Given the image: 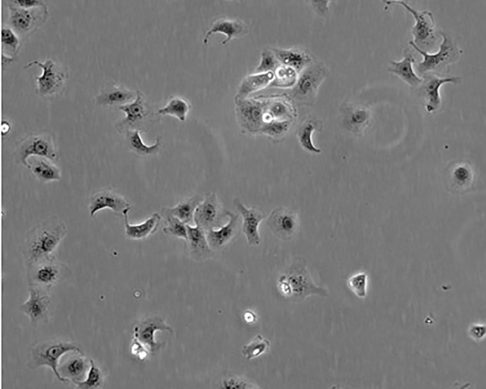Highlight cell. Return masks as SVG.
Masks as SVG:
<instances>
[{"label":"cell","instance_id":"obj_28","mask_svg":"<svg viewBox=\"0 0 486 389\" xmlns=\"http://www.w3.org/2000/svg\"><path fill=\"white\" fill-rule=\"evenodd\" d=\"M168 330L172 333L171 329L158 318L148 319L139 324L135 329V337L144 345L149 346L152 352L158 349V344L154 341V334L156 330Z\"/></svg>","mask_w":486,"mask_h":389},{"label":"cell","instance_id":"obj_4","mask_svg":"<svg viewBox=\"0 0 486 389\" xmlns=\"http://www.w3.org/2000/svg\"><path fill=\"white\" fill-rule=\"evenodd\" d=\"M26 268L29 286L47 292L70 273L68 265L57 260L54 255L38 261Z\"/></svg>","mask_w":486,"mask_h":389},{"label":"cell","instance_id":"obj_42","mask_svg":"<svg viewBox=\"0 0 486 389\" xmlns=\"http://www.w3.org/2000/svg\"><path fill=\"white\" fill-rule=\"evenodd\" d=\"M13 2L24 8H31L45 4L43 1L38 0H17L13 1Z\"/></svg>","mask_w":486,"mask_h":389},{"label":"cell","instance_id":"obj_38","mask_svg":"<svg viewBox=\"0 0 486 389\" xmlns=\"http://www.w3.org/2000/svg\"><path fill=\"white\" fill-rule=\"evenodd\" d=\"M90 367L85 379L76 384L78 388L87 389H95L101 386L103 382L101 370L92 359H89Z\"/></svg>","mask_w":486,"mask_h":389},{"label":"cell","instance_id":"obj_6","mask_svg":"<svg viewBox=\"0 0 486 389\" xmlns=\"http://www.w3.org/2000/svg\"><path fill=\"white\" fill-rule=\"evenodd\" d=\"M328 74L327 67L322 63L310 65L297 78L292 91L296 100L309 104L315 98L318 89Z\"/></svg>","mask_w":486,"mask_h":389},{"label":"cell","instance_id":"obj_7","mask_svg":"<svg viewBox=\"0 0 486 389\" xmlns=\"http://www.w3.org/2000/svg\"><path fill=\"white\" fill-rule=\"evenodd\" d=\"M227 211L224 209L216 194H207L197 206L194 214L193 221L196 226L205 232L222 226Z\"/></svg>","mask_w":486,"mask_h":389},{"label":"cell","instance_id":"obj_9","mask_svg":"<svg viewBox=\"0 0 486 389\" xmlns=\"http://www.w3.org/2000/svg\"><path fill=\"white\" fill-rule=\"evenodd\" d=\"M9 9L10 24L16 31L22 34L32 31L44 22L48 15L45 4L24 8L14 3L10 5Z\"/></svg>","mask_w":486,"mask_h":389},{"label":"cell","instance_id":"obj_10","mask_svg":"<svg viewBox=\"0 0 486 389\" xmlns=\"http://www.w3.org/2000/svg\"><path fill=\"white\" fill-rule=\"evenodd\" d=\"M31 157L56 160L57 151L52 138L42 134L31 136L23 141L17 151V158L21 163L27 166V160Z\"/></svg>","mask_w":486,"mask_h":389},{"label":"cell","instance_id":"obj_19","mask_svg":"<svg viewBox=\"0 0 486 389\" xmlns=\"http://www.w3.org/2000/svg\"><path fill=\"white\" fill-rule=\"evenodd\" d=\"M445 177L446 182L453 190L464 192L474 184L476 173L469 162L459 160L449 165L446 170Z\"/></svg>","mask_w":486,"mask_h":389},{"label":"cell","instance_id":"obj_11","mask_svg":"<svg viewBox=\"0 0 486 389\" xmlns=\"http://www.w3.org/2000/svg\"><path fill=\"white\" fill-rule=\"evenodd\" d=\"M388 4L401 5L414 17L415 23L411 29L413 42L419 46L421 44L428 45L434 39L435 22L432 12L428 10L417 11L402 0L386 1Z\"/></svg>","mask_w":486,"mask_h":389},{"label":"cell","instance_id":"obj_23","mask_svg":"<svg viewBox=\"0 0 486 389\" xmlns=\"http://www.w3.org/2000/svg\"><path fill=\"white\" fill-rule=\"evenodd\" d=\"M136 91L124 86L112 82L108 83L96 97V101L102 106H118L132 101Z\"/></svg>","mask_w":486,"mask_h":389},{"label":"cell","instance_id":"obj_13","mask_svg":"<svg viewBox=\"0 0 486 389\" xmlns=\"http://www.w3.org/2000/svg\"><path fill=\"white\" fill-rule=\"evenodd\" d=\"M29 294L27 300L20 305V310L28 316L33 325L46 321L51 305L49 292L29 286Z\"/></svg>","mask_w":486,"mask_h":389},{"label":"cell","instance_id":"obj_15","mask_svg":"<svg viewBox=\"0 0 486 389\" xmlns=\"http://www.w3.org/2000/svg\"><path fill=\"white\" fill-rule=\"evenodd\" d=\"M234 204L241 215L242 231L248 244L253 246H258L260 242L259 226L266 218V214L256 207H246L238 199H234Z\"/></svg>","mask_w":486,"mask_h":389},{"label":"cell","instance_id":"obj_16","mask_svg":"<svg viewBox=\"0 0 486 389\" xmlns=\"http://www.w3.org/2000/svg\"><path fill=\"white\" fill-rule=\"evenodd\" d=\"M88 212L91 217H94L100 211L109 209L113 212L122 213L130 210L129 203L126 199L113 190L103 189L94 193L88 204Z\"/></svg>","mask_w":486,"mask_h":389},{"label":"cell","instance_id":"obj_12","mask_svg":"<svg viewBox=\"0 0 486 389\" xmlns=\"http://www.w3.org/2000/svg\"><path fill=\"white\" fill-rule=\"evenodd\" d=\"M266 224L274 234L280 240H291L299 228V219L294 211L283 207L274 210L268 216Z\"/></svg>","mask_w":486,"mask_h":389},{"label":"cell","instance_id":"obj_35","mask_svg":"<svg viewBox=\"0 0 486 389\" xmlns=\"http://www.w3.org/2000/svg\"><path fill=\"white\" fill-rule=\"evenodd\" d=\"M161 212L165 221L164 232L186 241L188 238L187 224L173 215L167 207L163 208Z\"/></svg>","mask_w":486,"mask_h":389},{"label":"cell","instance_id":"obj_2","mask_svg":"<svg viewBox=\"0 0 486 389\" xmlns=\"http://www.w3.org/2000/svg\"><path fill=\"white\" fill-rule=\"evenodd\" d=\"M278 287L285 296L300 302L312 296L328 297V290L313 281L305 260L297 258L279 276Z\"/></svg>","mask_w":486,"mask_h":389},{"label":"cell","instance_id":"obj_30","mask_svg":"<svg viewBox=\"0 0 486 389\" xmlns=\"http://www.w3.org/2000/svg\"><path fill=\"white\" fill-rule=\"evenodd\" d=\"M274 78L272 71L252 74L245 77L240 84L236 100L245 99L250 93L270 85Z\"/></svg>","mask_w":486,"mask_h":389},{"label":"cell","instance_id":"obj_26","mask_svg":"<svg viewBox=\"0 0 486 389\" xmlns=\"http://www.w3.org/2000/svg\"><path fill=\"white\" fill-rule=\"evenodd\" d=\"M27 167L41 182L48 183L59 180L61 178V171L59 168L53 163L52 160L47 158L31 157L27 160Z\"/></svg>","mask_w":486,"mask_h":389},{"label":"cell","instance_id":"obj_25","mask_svg":"<svg viewBox=\"0 0 486 389\" xmlns=\"http://www.w3.org/2000/svg\"><path fill=\"white\" fill-rule=\"evenodd\" d=\"M415 61L413 54L406 50L401 60L390 62L391 65L388 71L398 76L409 86H417L421 83L422 79L417 74L414 70L413 65Z\"/></svg>","mask_w":486,"mask_h":389},{"label":"cell","instance_id":"obj_14","mask_svg":"<svg viewBox=\"0 0 486 389\" xmlns=\"http://www.w3.org/2000/svg\"><path fill=\"white\" fill-rule=\"evenodd\" d=\"M227 222L217 229L205 232L210 248L214 251L222 249L240 234L242 230V218L238 214L227 211Z\"/></svg>","mask_w":486,"mask_h":389},{"label":"cell","instance_id":"obj_36","mask_svg":"<svg viewBox=\"0 0 486 389\" xmlns=\"http://www.w3.org/2000/svg\"><path fill=\"white\" fill-rule=\"evenodd\" d=\"M296 73L294 69L280 64L274 71V78L269 86L279 88L292 86L296 81Z\"/></svg>","mask_w":486,"mask_h":389},{"label":"cell","instance_id":"obj_20","mask_svg":"<svg viewBox=\"0 0 486 389\" xmlns=\"http://www.w3.org/2000/svg\"><path fill=\"white\" fill-rule=\"evenodd\" d=\"M189 253L195 261H203L212 258L215 251L209 246L205 231L199 227L187 224Z\"/></svg>","mask_w":486,"mask_h":389},{"label":"cell","instance_id":"obj_29","mask_svg":"<svg viewBox=\"0 0 486 389\" xmlns=\"http://www.w3.org/2000/svg\"><path fill=\"white\" fill-rule=\"evenodd\" d=\"M279 62L294 69L297 72L306 68L311 60L307 53L299 49H271Z\"/></svg>","mask_w":486,"mask_h":389},{"label":"cell","instance_id":"obj_21","mask_svg":"<svg viewBox=\"0 0 486 389\" xmlns=\"http://www.w3.org/2000/svg\"><path fill=\"white\" fill-rule=\"evenodd\" d=\"M84 356L82 352H75L58 367L60 376L75 384L83 381L90 367V361Z\"/></svg>","mask_w":486,"mask_h":389},{"label":"cell","instance_id":"obj_27","mask_svg":"<svg viewBox=\"0 0 486 389\" xmlns=\"http://www.w3.org/2000/svg\"><path fill=\"white\" fill-rule=\"evenodd\" d=\"M345 115L343 121L345 127L356 135L362 134L369 124L370 111L365 106L346 107Z\"/></svg>","mask_w":486,"mask_h":389},{"label":"cell","instance_id":"obj_22","mask_svg":"<svg viewBox=\"0 0 486 389\" xmlns=\"http://www.w3.org/2000/svg\"><path fill=\"white\" fill-rule=\"evenodd\" d=\"M248 31L247 26L242 20L219 17L214 20L210 29L207 32L203 42L207 44L209 36L212 34L221 33L226 36L222 42L223 44H225L234 38L245 35Z\"/></svg>","mask_w":486,"mask_h":389},{"label":"cell","instance_id":"obj_1","mask_svg":"<svg viewBox=\"0 0 486 389\" xmlns=\"http://www.w3.org/2000/svg\"><path fill=\"white\" fill-rule=\"evenodd\" d=\"M67 233L66 224L56 215L48 217L29 230L22 246L26 266L54 255Z\"/></svg>","mask_w":486,"mask_h":389},{"label":"cell","instance_id":"obj_8","mask_svg":"<svg viewBox=\"0 0 486 389\" xmlns=\"http://www.w3.org/2000/svg\"><path fill=\"white\" fill-rule=\"evenodd\" d=\"M36 65L42 69V73L36 77V93L41 96H49L57 93L64 85L67 74L52 60L48 59L44 62L37 60L25 66L29 68Z\"/></svg>","mask_w":486,"mask_h":389},{"label":"cell","instance_id":"obj_18","mask_svg":"<svg viewBox=\"0 0 486 389\" xmlns=\"http://www.w3.org/2000/svg\"><path fill=\"white\" fill-rule=\"evenodd\" d=\"M118 108L125 114L124 118L119 123L120 127H126L127 130L134 129L149 116L154 115V110L146 101L143 94L136 91L135 98L131 102L121 106ZM118 125V126H119Z\"/></svg>","mask_w":486,"mask_h":389},{"label":"cell","instance_id":"obj_33","mask_svg":"<svg viewBox=\"0 0 486 389\" xmlns=\"http://www.w3.org/2000/svg\"><path fill=\"white\" fill-rule=\"evenodd\" d=\"M203 197L195 195L186 198L172 208H168L170 212L186 224L193 220L194 214Z\"/></svg>","mask_w":486,"mask_h":389},{"label":"cell","instance_id":"obj_40","mask_svg":"<svg viewBox=\"0 0 486 389\" xmlns=\"http://www.w3.org/2000/svg\"><path fill=\"white\" fill-rule=\"evenodd\" d=\"M280 64L271 49L264 50L261 53V60L255 71V73L273 72Z\"/></svg>","mask_w":486,"mask_h":389},{"label":"cell","instance_id":"obj_39","mask_svg":"<svg viewBox=\"0 0 486 389\" xmlns=\"http://www.w3.org/2000/svg\"><path fill=\"white\" fill-rule=\"evenodd\" d=\"M368 276L365 272H361L352 275L347 280V284L356 296L364 299L367 296Z\"/></svg>","mask_w":486,"mask_h":389},{"label":"cell","instance_id":"obj_17","mask_svg":"<svg viewBox=\"0 0 486 389\" xmlns=\"http://www.w3.org/2000/svg\"><path fill=\"white\" fill-rule=\"evenodd\" d=\"M422 82V91L425 100V109L429 113L437 111L441 105L439 92L441 87L446 83L457 84L460 77L452 76L441 77L434 73L424 74Z\"/></svg>","mask_w":486,"mask_h":389},{"label":"cell","instance_id":"obj_24","mask_svg":"<svg viewBox=\"0 0 486 389\" xmlns=\"http://www.w3.org/2000/svg\"><path fill=\"white\" fill-rule=\"evenodd\" d=\"M129 211H125L122 214L124 218L125 234L127 238L136 240H143L156 231L161 221V216L158 213L152 214L141 223L131 224L128 221Z\"/></svg>","mask_w":486,"mask_h":389},{"label":"cell","instance_id":"obj_5","mask_svg":"<svg viewBox=\"0 0 486 389\" xmlns=\"http://www.w3.org/2000/svg\"><path fill=\"white\" fill-rule=\"evenodd\" d=\"M441 35L442 40L439 50L434 53L425 52L412 40L409 42V44L423 56L422 61L415 65L416 70L419 73L424 74L430 72L441 71L459 58L462 51L445 33H441Z\"/></svg>","mask_w":486,"mask_h":389},{"label":"cell","instance_id":"obj_41","mask_svg":"<svg viewBox=\"0 0 486 389\" xmlns=\"http://www.w3.org/2000/svg\"><path fill=\"white\" fill-rule=\"evenodd\" d=\"M1 41L4 46L9 48L14 52L17 50L19 45V40L15 32L8 27H2L1 30Z\"/></svg>","mask_w":486,"mask_h":389},{"label":"cell","instance_id":"obj_34","mask_svg":"<svg viewBox=\"0 0 486 389\" xmlns=\"http://www.w3.org/2000/svg\"><path fill=\"white\" fill-rule=\"evenodd\" d=\"M320 125L319 121L314 118H309L301 123L296 133L301 146L311 153H319L321 152L320 149L314 145L312 140L313 132L317 129H319Z\"/></svg>","mask_w":486,"mask_h":389},{"label":"cell","instance_id":"obj_3","mask_svg":"<svg viewBox=\"0 0 486 389\" xmlns=\"http://www.w3.org/2000/svg\"><path fill=\"white\" fill-rule=\"evenodd\" d=\"M72 351L82 352L80 347L75 343L55 340L42 342L31 349L27 366L32 370L41 366L48 367L59 380L69 383V380L60 376L58 367L60 358Z\"/></svg>","mask_w":486,"mask_h":389},{"label":"cell","instance_id":"obj_37","mask_svg":"<svg viewBox=\"0 0 486 389\" xmlns=\"http://www.w3.org/2000/svg\"><path fill=\"white\" fill-rule=\"evenodd\" d=\"M269 346V341L259 334L250 342L243 346L242 353L250 360L265 352Z\"/></svg>","mask_w":486,"mask_h":389},{"label":"cell","instance_id":"obj_31","mask_svg":"<svg viewBox=\"0 0 486 389\" xmlns=\"http://www.w3.org/2000/svg\"><path fill=\"white\" fill-rule=\"evenodd\" d=\"M126 141L132 151L141 156H149L156 154L161 146V140L157 138L152 145L144 143L140 136V130L128 129L126 130Z\"/></svg>","mask_w":486,"mask_h":389},{"label":"cell","instance_id":"obj_32","mask_svg":"<svg viewBox=\"0 0 486 389\" xmlns=\"http://www.w3.org/2000/svg\"><path fill=\"white\" fill-rule=\"evenodd\" d=\"M191 108V104L186 98L179 96H172L165 105L157 110L156 113L160 115H170L184 122L186 121Z\"/></svg>","mask_w":486,"mask_h":389}]
</instances>
